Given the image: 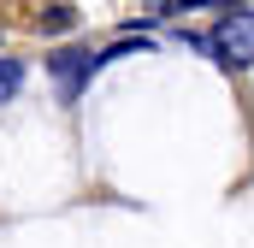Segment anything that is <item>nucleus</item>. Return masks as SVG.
I'll return each mask as SVG.
<instances>
[{
    "label": "nucleus",
    "mask_w": 254,
    "mask_h": 248,
    "mask_svg": "<svg viewBox=\"0 0 254 248\" xmlns=\"http://www.w3.org/2000/svg\"><path fill=\"white\" fill-rule=\"evenodd\" d=\"M18 83H24V65H18V60H0V101H12Z\"/></svg>",
    "instance_id": "obj_2"
},
{
    "label": "nucleus",
    "mask_w": 254,
    "mask_h": 248,
    "mask_svg": "<svg viewBox=\"0 0 254 248\" xmlns=\"http://www.w3.org/2000/svg\"><path fill=\"white\" fill-rule=\"evenodd\" d=\"M207 48H213L225 65H249V60H254V12H231V18H219V30L207 36Z\"/></svg>",
    "instance_id": "obj_1"
}]
</instances>
